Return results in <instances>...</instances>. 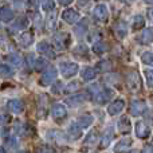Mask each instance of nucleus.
Wrapping results in <instances>:
<instances>
[{
	"label": "nucleus",
	"instance_id": "1",
	"mask_svg": "<svg viewBox=\"0 0 153 153\" xmlns=\"http://www.w3.org/2000/svg\"><path fill=\"white\" fill-rule=\"evenodd\" d=\"M56 75H58V73H56L55 67H53V66L47 67L46 71H43V74L40 75L39 83L42 85V86H50V85H53L54 81L56 79Z\"/></svg>",
	"mask_w": 153,
	"mask_h": 153
},
{
	"label": "nucleus",
	"instance_id": "2",
	"mask_svg": "<svg viewBox=\"0 0 153 153\" xmlns=\"http://www.w3.org/2000/svg\"><path fill=\"white\" fill-rule=\"evenodd\" d=\"M78 65L76 63H71V62H62L61 65H59V70H61L62 75L65 76V78H71V76H74L76 73H78Z\"/></svg>",
	"mask_w": 153,
	"mask_h": 153
},
{
	"label": "nucleus",
	"instance_id": "3",
	"mask_svg": "<svg viewBox=\"0 0 153 153\" xmlns=\"http://www.w3.org/2000/svg\"><path fill=\"white\" fill-rule=\"evenodd\" d=\"M126 85L130 90H133V91H137V90L141 89V79H140V76H138V74L136 71H132V73L128 74Z\"/></svg>",
	"mask_w": 153,
	"mask_h": 153
},
{
	"label": "nucleus",
	"instance_id": "4",
	"mask_svg": "<svg viewBox=\"0 0 153 153\" xmlns=\"http://www.w3.org/2000/svg\"><path fill=\"white\" fill-rule=\"evenodd\" d=\"M54 43L56 45V47L61 48V50H65L70 46V35L66 34V32H61V34H56L54 36Z\"/></svg>",
	"mask_w": 153,
	"mask_h": 153
},
{
	"label": "nucleus",
	"instance_id": "5",
	"mask_svg": "<svg viewBox=\"0 0 153 153\" xmlns=\"http://www.w3.org/2000/svg\"><path fill=\"white\" fill-rule=\"evenodd\" d=\"M136 136L138 138H148L151 136V128L143 121L136 122Z\"/></svg>",
	"mask_w": 153,
	"mask_h": 153
},
{
	"label": "nucleus",
	"instance_id": "6",
	"mask_svg": "<svg viewBox=\"0 0 153 153\" xmlns=\"http://www.w3.org/2000/svg\"><path fill=\"white\" fill-rule=\"evenodd\" d=\"M111 95H113V91H111L110 89H103V90H101V91L95 93L94 101L97 103H100V105H103V103H106V102L110 101Z\"/></svg>",
	"mask_w": 153,
	"mask_h": 153
},
{
	"label": "nucleus",
	"instance_id": "7",
	"mask_svg": "<svg viewBox=\"0 0 153 153\" xmlns=\"http://www.w3.org/2000/svg\"><path fill=\"white\" fill-rule=\"evenodd\" d=\"M93 13H94V18L100 22H105V20H108V18H109V11L105 4H98L97 7L94 8Z\"/></svg>",
	"mask_w": 153,
	"mask_h": 153
},
{
	"label": "nucleus",
	"instance_id": "8",
	"mask_svg": "<svg viewBox=\"0 0 153 153\" xmlns=\"http://www.w3.org/2000/svg\"><path fill=\"white\" fill-rule=\"evenodd\" d=\"M51 114H53L54 120H56V121H62V120L66 118V108H65L62 103H56V105L53 106V109H51Z\"/></svg>",
	"mask_w": 153,
	"mask_h": 153
},
{
	"label": "nucleus",
	"instance_id": "9",
	"mask_svg": "<svg viewBox=\"0 0 153 153\" xmlns=\"http://www.w3.org/2000/svg\"><path fill=\"white\" fill-rule=\"evenodd\" d=\"M125 108V102L124 100H121V98H118V100H114L113 102L109 105L108 108V113L111 114V116H114V114H118L122 111V109Z\"/></svg>",
	"mask_w": 153,
	"mask_h": 153
},
{
	"label": "nucleus",
	"instance_id": "10",
	"mask_svg": "<svg viewBox=\"0 0 153 153\" xmlns=\"http://www.w3.org/2000/svg\"><path fill=\"white\" fill-rule=\"evenodd\" d=\"M146 110V105L144 103V101H133L132 105H130V113L133 114V116H141V114H144Z\"/></svg>",
	"mask_w": 153,
	"mask_h": 153
},
{
	"label": "nucleus",
	"instance_id": "11",
	"mask_svg": "<svg viewBox=\"0 0 153 153\" xmlns=\"http://www.w3.org/2000/svg\"><path fill=\"white\" fill-rule=\"evenodd\" d=\"M78 18H79L78 12H76L75 10H71V8H69V10H65L63 12H62V19H63L66 23H69V24L75 23V22L78 20Z\"/></svg>",
	"mask_w": 153,
	"mask_h": 153
},
{
	"label": "nucleus",
	"instance_id": "12",
	"mask_svg": "<svg viewBox=\"0 0 153 153\" xmlns=\"http://www.w3.org/2000/svg\"><path fill=\"white\" fill-rule=\"evenodd\" d=\"M36 48H38V51H39L40 54L46 55L47 58H50V59L55 58V53H54V50L50 47V45H48L47 42H40L39 45H38Z\"/></svg>",
	"mask_w": 153,
	"mask_h": 153
},
{
	"label": "nucleus",
	"instance_id": "13",
	"mask_svg": "<svg viewBox=\"0 0 153 153\" xmlns=\"http://www.w3.org/2000/svg\"><path fill=\"white\" fill-rule=\"evenodd\" d=\"M138 42L141 45H151L153 42V27H148L143 31V34L138 38Z\"/></svg>",
	"mask_w": 153,
	"mask_h": 153
},
{
	"label": "nucleus",
	"instance_id": "14",
	"mask_svg": "<svg viewBox=\"0 0 153 153\" xmlns=\"http://www.w3.org/2000/svg\"><path fill=\"white\" fill-rule=\"evenodd\" d=\"M130 145H132V138H122L114 145V153H124Z\"/></svg>",
	"mask_w": 153,
	"mask_h": 153
},
{
	"label": "nucleus",
	"instance_id": "15",
	"mask_svg": "<svg viewBox=\"0 0 153 153\" xmlns=\"http://www.w3.org/2000/svg\"><path fill=\"white\" fill-rule=\"evenodd\" d=\"M114 34L118 39H124L128 34V28H126V24L124 22H117L116 26H114Z\"/></svg>",
	"mask_w": 153,
	"mask_h": 153
},
{
	"label": "nucleus",
	"instance_id": "16",
	"mask_svg": "<svg viewBox=\"0 0 153 153\" xmlns=\"http://www.w3.org/2000/svg\"><path fill=\"white\" fill-rule=\"evenodd\" d=\"M118 130L122 133V134H129L130 130H132V125H130V121L128 117H122L118 122Z\"/></svg>",
	"mask_w": 153,
	"mask_h": 153
},
{
	"label": "nucleus",
	"instance_id": "17",
	"mask_svg": "<svg viewBox=\"0 0 153 153\" xmlns=\"http://www.w3.org/2000/svg\"><path fill=\"white\" fill-rule=\"evenodd\" d=\"M8 109H10L12 113H22L24 110V103L20 100H11L8 102Z\"/></svg>",
	"mask_w": 153,
	"mask_h": 153
},
{
	"label": "nucleus",
	"instance_id": "18",
	"mask_svg": "<svg viewBox=\"0 0 153 153\" xmlns=\"http://www.w3.org/2000/svg\"><path fill=\"white\" fill-rule=\"evenodd\" d=\"M69 134L73 140H78V138L82 136V126L79 124L73 122V124L69 126Z\"/></svg>",
	"mask_w": 153,
	"mask_h": 153
},
{
	"label": "nucleus",
	"instance_id": "19",
	"mask_svg": "<svg viewBox=\"0 0 153 153\" xmlns=\"http://www.w3.org/2000/svg\"><path fill=\"white\" fill-rule=\"evenodd\" d=\"M87 98L89 97H87V94H85V93H82V94H74V95H71L70 98H67L66 102L70 103V105H79V103L85 102Z\"/></svg>",
	"mask_w": 153,
	"mask_h": 153
},
{
	"label": "nucleus",
	"instance_id": "20",
	"mask_svg": "<svg viewBox=\"0 0 153 153\" xmlns=\"http://www.w3.org/2000/svg\"><path fill=\"white\" fill-rule=\"evenodd\" d=\"M82 79L83 81H93V79L97 76V69H93V67H85L81 73Z\"/></svg>",
	"mask_w": 153,
	"mask_h": 153
},
{
	"label": "nucleus",
	"instance_id": "21",
	"mask_svg": "<svg viewBox=\"0 0 153 153\" xmlns=\"http://www.w3.org/2000/svg\"><path fill=\"white\" fill-rule=\"evenodd\" d=\"M113 134H114L113 128H108V129L105 130V133H103V136H102V143H101L102 148L109 146V144L111 143V138H113Z\"/></svg>",
	"mask_w": 153,
	"mask_h": 153
},
{
	"label": "nucleus",
	"instance_id": "22",
	"mask_svg": "<svg viewBox=\"0 0 153 153\" xmlns=\"http://www.w3.org/2000/svg\"><path fill=\"white\" fill-rule=\"evenodd\" d=\"M0 19L3 22H11L13 19V11L10 7H1L0 8Z\"/></svg>",
	"mask_w": 153,
	"mask_h": 153
},
{
	"label": "nucleus",
	"instance_id": "23",
	"mask_svg": "<svg viewBox=\"0 0 153 153\" xmlns=\"http://www.w3.org/2000/svg\"><path fill=\"white\" fill-rule=\"evenodd\" d=\"M19 42H20L22 46L28 47V46L34 42V36H32L31 32H23V34L20 35V38H19Z\"/></svg>",
	"mask_w": 153,
	"mask_h": 153
},
{
	"label": "nucleus",
	"instance_id": "24",
	"mask_svg": "<svg viewBox=\"0 0 153 153\" xmlns=\"http://www.w3.org/2000/svg\"><path fill=\"white\" fill-rule=\"evenodd\" d=\"M48 140L51 141H56V143H65V137L63 134H62L61 132H58V130H51V132H48Z\"/></svg>",
	"mask_w": 153,
	"mask_h": 153
},
{
	"label": "nucleus",
	"instance_id": "25",
	"mask_svg": "<svg viewBox=\"0 0 153 153\" xmlns=\"http://www.w3.org/2000/svg\"><path fill=\"white\" fill-rule=\"evenodd\" d=\"M98 140V133L97 130H91L85 138V145H94Z\"/></svg>",
	"mask_w": 153,
	"mask_h": 153
},
{
	"label": "nucleus",
	"instance_id": "26",
	"mask_svg": "<svg viewBox=\"0 0 153 153\" xmlns=\"http://www.w3.org/2000/svg\"><path fill=\"white\" fill-rule=\"evenodd\" d=\"M108 45H106L105 42H97L93 45V51H94L95 54H103L108 51Z\"/></svg>",
	"mask_w": 153,
	"mask_h": 153
},
{
	"label": "nucleus",
	"instance_id": "27",
	"mask_svg": "<svg viewBox=\"0 0 153 153\" xmlns=\"http://www.w3.org/2000/svg\"><path fill=\"white\" fill-rule=\"evenodd\" d=\"M86 28H87V19H83V20L81 22V23L78 24V26L74 28V32L78 36H81V35H83L85 34V31H86Z\"/></svg>",
	"mask_w": 153,
	"mask_h": 153
},
{
	"label": "nucleus",
	"instance_id": "28",
	"mask_svg": "<svg viewBox=\"0 0 153 153\" xmlns=\"http://www.w3.org/2000/svg\"><path fill=\"white\" fill-rule=\"evenodd\" d=\"M95 69L100 70V71H110L111 70V63L110 61H101L97 63Z\"/></svg>",
	"mask_w": 153,
	"mask_h": 153
},
{
	"label": "nucleus",
	"instance_id": "29",
	"mask_svg": "<svg viewBox=\"0 0 153 153\" xmlns=\"http://www.w3.org/2000/svg\"><path fill=\"white\" fill-rule=\"evenodd\" d=\"M8 61L18 67H20L22 65H23V59H22V56L18 55V54H11V55H8Z\"/></svg>",
	"mask_w": 153,
	"mask_h": 153
},
{
	"label": "nucleus",
	"instance_id": "30",
	"mask_svg": "<svg viewBox=\"0 0 153 153\" xmlns=\"http://www.w3.org/2000/svg\"><path fill=\"white\" fill-rule=\"evenodd\" d=\"M144 24H145V20H144V18L141 15H137L134 16V20H133V28L134 30H140L144 27Z\"/></svg>",
	"mask_w": 153,
	"mask_h": 153
},
{
	"label": "nucleus",
	"instance_id": "31",
	"mask_svg": "<svg viewBox=\"0 0 153 153\" xmlns=\"http://www.w3.org/2000/svg\"><path fill=\"white\" fill-rule=\"evenodd\" d=\"M40 3H42V8L45 11H47V12L53 11L54 7H55V3H54V0H40Z\"/></svg>",
	"mask_w": 153,
	"mask_h": 153
},
{
	"label": "nucleus",
	"instance_id": "32",
	"mask_svg": "<svg viewBox=\"0 0 153 153\" xmlns=\"http://www.w3.org/2000/svg\"><path fill=\"white\" fill-rule=\"evenodd\" d=\"M79 87H81V83H79V82H76V81L70 82V83L65 87V93H74L79 89Z\"/></svg>",
	"mask_w": 153,
	"mask_h": 153
},
{
	"label": "nucleus",
	"instance_id": "33",
	"mask_svg": "<svg viewBox=\"0 0 153 153\" xmlns=\"http://www.w3.org/2000/svg\"><path fill=\"white\" fill-rule=\"evenodd\" d=\"M141 61L144 62L145 65H148V66H152L153 67V53H144L143 56H141Z\"/></svg>",
	"mask_w": 153,
	"mask_h": 153
},
{
	"label": "nucleus",
	"instance_id": "34",
	"mask_svg": "<svg viewBox=\"0 0 153 153\" xmlns=\"http://www.w3.org/2000/svg\"><path fill=\"white\" fill-rule=\"evenodd\" d=\"M0 75L3 76H12L13 75V71L10 66L7 65H0Z\"/></svg>",
	"mask_w": 153,
	"mask_h": 153
},
{
	"label": "nucleus",
	"instance_id": "35",
	"mask_svg": "<svg viewBox=\"0 0 153 153\" xmlns=\"http://www.w3.org/2000/svg\"><path fill=\"white\" fill-rule=\"evenodd\" d=\"M91 122H93V117L89 116V114L79 117V125L81 126H89V125H91Z\"/></svg>",
	"mask_w": 153,
	"mask_h": 153
},
{
	"label": "nucleus",
	"instance_id": "36",
	"mask_svg": "<svg viewBox=\"0 0 153 153\" xmlns=\"http://www.w3.org/2000/svg\"><path fill=\"white\" fill-rule=\"evenodd\" d=\"M34 67H35V70H38V71H42L43 69H46V67H47V62H46L43 58H38L36 61H35Z\"/></svg>",
	"mask_w": 153,
	"mask_h": 153
},
{
	"label": "nucleus",
	"instance_id": "37",
	"mask_svg": "<svg viewBox=\"0 0 153 153\" xmlns=\"http://www.w3.org/2000/svg\"><path fill=\"white\" fill-rule=\"evenodd\" d=\"M28 26V19L27 18H19L18 20H16V23H15V28H18V30H22V28H26V27Z\"/></svg>",
	"mask_w": 153,
	"mask_h": 153
},
{
	"label": "nucleus",
	"instance_id": "38",
	"mask_svg": "<svg viewBox=\"0 0 153 153\" xmlns=\"http://www.w3.org/2000/svg\"><path fill=\"white\" fill-rule=\"evenodd\" d=\"M144 74H145L146 83H148V86L153 89V70H149V69L145 70V71H144Z\"/></svg>",
	"mask_w": 153,
	"mask_h": 153
},
{
	"label": "nucleus",
	"instance_id": "39",
	"mask_svg": "<svg viewBox=\"0 0 153 153\" xmlns=\"http://www.w3.org/2000/svg\"><path fill=\"white\" fill-rule=\"evenodd\" d=\"M35 152H36V153H55V151H54L51 146H45V145L36 148V151H35Z\"/></svg>",
	"mask_w": 153,
	"mask_h": 153
},
{
	"label": "nucleus",
	"instance_id": "40",
	"mask_svg": "<svg viewBox=\"0 0 153 153\" xmlns=\"http://www.w3.org/2000/svg\"><path fill=\"white\" fill-rule=\"evenodd\" d=\"M62 90V83L61 82H54L53 86H51V93L53 94H59Z\"/></svg>",
	"mask_w": 153,
	"mask_h": 153
},
{
	"label": "nucleus",
	"instance_id": "41",
	"mask_svg": "<svg viewBox=\"0 0 153 153\" xmlns=\"http://www.w3.org/2000/svg\"><path fill=\"white\" fill-rule=\"evenodd\" d=\"M10 121V116L8 114H4V113H0V125H4Z\"/></svg>",
	"mask_w": 153,
	"mask_h": 153
},
{
	"label": "nucleus",
	"instance_id": "42",
	"mask_svg": "<svg viewBox=\"0 0 153 153\" xmlns=\"http://www.w3.org/2000/svg\"><path fill=\"white\" fill-rule=\"evenodd\" d=\"M55 20H56V15H55V13H53V16H51V19L48 18V20H47L48 27H50V28H54V27H55Z\"/></svg>",
	"mask_w": 153,
	"mask_h": 153
},
{
	"label": "nucleus",
	"instance_id": "43",
	"mask_svg": "<svg viewBox=\"0 0 153 153\" xmlns=\"http://www.w3.org/2000/svg\"><path fill=\"white\" fill-rule=\"evenodd\" d=\"M141 153H153V146L152 145H146L145 148L143 149V152Z\"/></svg>",
	"mask_w": 153,
	"mask_h": 153
},
{
	"label": "nucleus",
	"instance_id": "44",
	"mask_svg": "<svg viewBox=\"0 0 153 153\" xmlns=\"http://www.w3.org/2000/svg\"><path fill=\"white\" fill-rule=\"evenodd\" d=\"M27 3H28V7L31 8H35L38 5V0H27Z\"/></svg>",
	"mask_w": 153,
	"mask_h": 153
},
{
	"label": "nucleus",
	"instance_id": "45",
	"mask_svg": "<svg viewBox=\"0 0 153 153\" xmlns=\"http://www.w3.org/2000/svg\"><path fill=\"white\" fill-rule=\"evenodd\" d=\"M59 3H61V5H69L73 3V0H58Z\"/></svg>",
	"mask_w": 153,
	"mask_h": 153
},
{
	"label": "nucleus",
	"instance_id": "46",
	"mask_svg": "<svg viewBox=\"0 0 153 153\" xmlns=\"http://www.w3.org/2000/svg\"><path fill=\"white\" fill-rule=\"evenodd\" d=\"M144 1H145L146 4H149V5H153V0H144Z\"/></svg>",
	"mask_w": 153,
	"mask_h": 153
},
{
	"label": "nucleus",
	"instance_id": "47",
	"mask_svg": "<svg viewBox=\"0 0 153 153\" xmlns=\"http://www.w3.org/2000/svg\"><path fill=\"white\" fill-rule=\"evenodd\" d=\"M0 153H5V149L3 146H0Z\"/></svg>",
	"mask_w": 153,
	"mask_h": 153
},
{
	"label": "nucleus",
	"instance_id": "48",
	"mask_svg": "<svg viewBox=\"0 0 153 153\" xmlns=\"http://www.w3.org/2000/svg\"><path fill=\"white\" fill-rule=\"evenodd\" d=\"M120 1H122V3H130L132 0H120Z\"/></svg>",
	"mask_w": 153,
	"mask_h": 153
},
{
	"label": "nucleus",
	"instance_id": "49",
	"mask_svg": "<svg viewBox=\"0 0 153 153\" xmlns=\"http://www.w3.org/2000/svg\"><path fill=\"white\" fill-rule=\"evenodd\" d=\"M128 153H138V151H130V152H128Z\"/></svg>",
	"mask_w": 153,
	"mask_h": 153
},
{
	"label": "nucleus",
	"instance_id": "50",
	"mask_svg": "<svg viewBox=\"0 0 153 153\" xmlns=\"http://www.w3.org/2000/svg\"><path fill=\"white\" fill-rule=\"evenodd\" d=\"M18 153H28V152H26V151H20V152H18Z\"/></svg>",
	"mask_w": 153,
	"mask_h": 153
}]
</instances>
